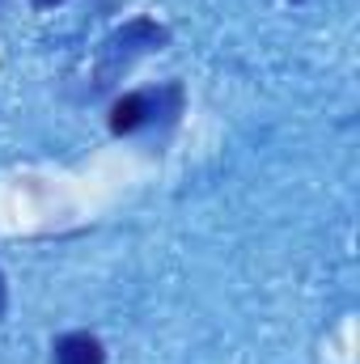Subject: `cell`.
Returning <instances> with one entry per match:
<instances>
[{
	"mask_svg": "<svg viewBox=\"0 0 360 364\" xmlns=\"http://www.w3.org/2000/svg\"><path fill=\"white\" fill-rule=\"evenodd\" d=\"M182 110V85H162V90H132L123 93L115 106H110V132L115 136H132L157 119L174 123Z\"/></svg>",
	"mask_w": 360,
	"mask_h": 364,
	"instance_id": "1",
	"label": "cell"
},
{
	"mask_svg": "<svg viewBox=\"0 0 360 364\" xmlns=\"http://www.w3.org/2000/svg\"><path fill=\"white\" fill-rule=\"evenodd\" d=\"M170 43V34L157 26V21H149V17H136V21H127L119 34H110L106 38V47H102V77H115L119 68H127L136 55H144V51H162Z\"/></svg>",
	"mask_w": 360,
	"mask_h": 364,
	"instance_id": "2",
	"label": "cell"
},
{
	"mask_svg": "<svg viewBox=\"0 0 360 364\" xmlns=\"http://www.w3.org/2000/svg\"><path fill=\"white\" fill-rule=\"evenodd\" d=\"M51 356H55V364H106V348L85 331H73V335L55 339Z\"/></svg>",
	"mask_w": 360,
	"mask_h": 364,
	"instance_id": "3",
	"label": "cell"
},
{
	"mask_svg": "<svg viewBox=\"0 0 360 364\" xmlns=\"http://www.w3.org/2000/svg\"><path fill=\"white\" fill-rule=\"evenodd\" d=\"M4 305H9V284H4V272H0V314H4Z\"/></svg>",
	"mask_w": 360,
	"mask_h": 364,
	"instance_id": "4",
	"label": "cell"
},
{
	"mask_svg": "<svg viewBox=\"0 0 360 364\" xmlns=\"http://www.w3.org/2000/svg\"><path fill=\"white\" fill-rule=\"evenodd\" d=\"M38 9H55V4H64V0H34Z\"/></svg>",
	"mask_w": 360,
	"mask_h": 364,
	"instance_id": "5",
	"label": "cell"
}]
</instances>
